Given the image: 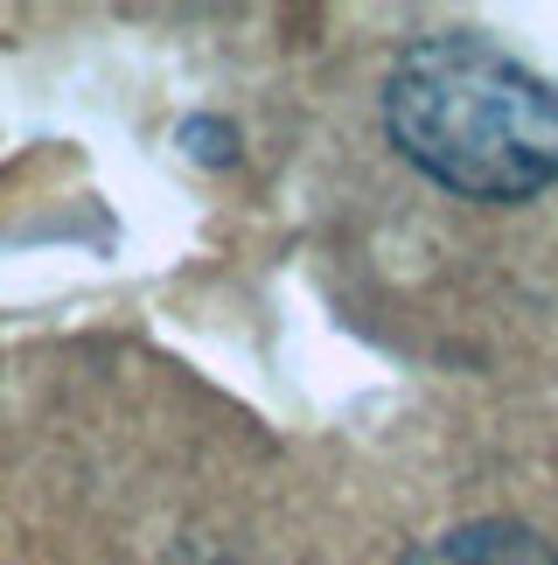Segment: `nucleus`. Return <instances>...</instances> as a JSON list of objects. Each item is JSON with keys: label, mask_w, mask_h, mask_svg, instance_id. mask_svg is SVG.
<instances>
[{"label": "nucleus", "mask_w": 558, "mask_h": 565, "mask_svg": "<svg viewBox=\"0 0 558 565\" xmlns=\"http://www.w3.org/2000/svg\"><path fill=\"white\" fill-rule=\"evenodd\" d=\"M384 134L468 203H524L558 182V92L482 35L412 42L384 77Z\"/></svg>", "instance_id": "obj_1"}, {"label": "nucleus", "mask_w": 558, "mask_h": 565, "mask_svg": "<svg viewBox=\"0 0 558 565\" xmlns=\"http://www.w3.org/2000/svg\"><path fill=\"white\" fill-rule=\"evenodd\" d=\"M398 565H558V552L545 545L530 524H503V516H482V524L419 537Z\"/></svg>", "instance_id": "obj_2"}]
</instances>
